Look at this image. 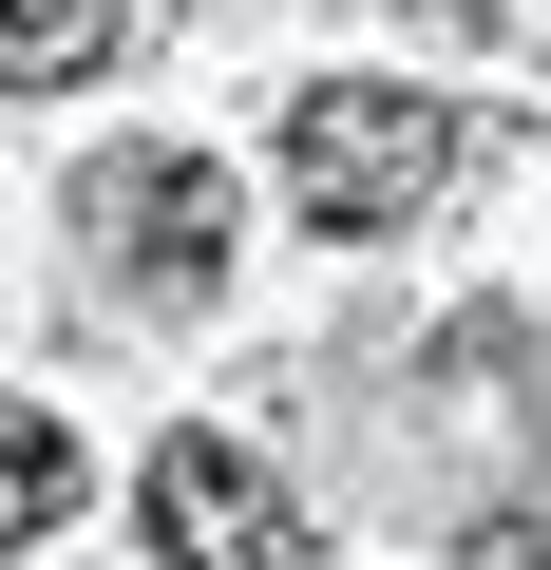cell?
<instances>
[{"mask_svg":"<svg viewBox=\"0 0 551 570\" xmlns=\"http://www.w3.org/2000/svg\"><path fill=\"white\" fill-rule=\"evenodd\" d=\"M456 171H475V115H456V96H400V77H324V96H286V209H305L324 247L437 209Z\"/></svg>","mask_w":551,"mask_h":570,"instance_id":"6da1fadb","label":"cell"},{"mask_svg":"<svg viewBox=\"0 0 551 570\" xmlns=\"http://www.w3.org/2000/svg\"><path fill=\"white\" fill-rule=\"evenodd\" d=\"M77 228H96V266L134 285V305H209V285H228V171L171 153V134L96 153L77 171Z\"/></svg>","mask_w":551,"mask_h":570,"instance_id":"7a4b0ae2","label":"cell"},{"mask_svg":"<svg viewBox=\"0 0 551 570\" xmlns=\"http://www.w3.org/2000/svg\"><path fill=\"white\" fill-rule=\"evenodd\" d=\"M134 513H152V551L171 570H305V513H286V475H266L247 438H152V475H134Z\"/></svg>","mask_w":551,"mask_h":570,"instance_id":"3957f363","label":"cell"},{"mask_svg":"<svg viewBox=\"0 0 551 570\" xmlns=\"http://www.w3.org/2000/svg\"><path fill=\"white\" fill-rule=\"evenodd\" d=\"M115 58V0H0V96H77Z\"/></svg>","mask_w":551,"mask_h":570,"instance_id":"277c9868","label":"cell"},{"mask_svg":"<svg viewBox=\"0 0 551 570\" xmlns=\"http://www.w3.org/2000/svg\"><path fill=\"white\" fill-rule=\"evenodd\" d=\"M58 513H77V438H58L39 400H0V551H39Z\"/></svg>","mask_w":551,"mask_h":570,"instance_id":"5b68a950","label":"cell"},{"mask_svg":"<svg viewBox=\"0 0 551 570\" xmlns=\"http://www.w3.org/2000/svg\"><path fill=\"white\" fill-rule=\"evenodd\" d=\"M456 570H551V513H475V532H456Z\"/></svg>","mask_w":551,"mask_h":570,"instance_id":"8992f818","label":"cell"}]
</instances>
